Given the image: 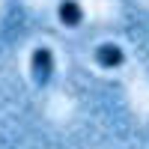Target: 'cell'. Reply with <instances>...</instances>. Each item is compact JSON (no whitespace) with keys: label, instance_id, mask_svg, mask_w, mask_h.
Here are the masks:
<instances>
[{"label":"cell","instance_id":"obj_3","mask_svg":"<svg viewBox=\"0 0 149 149\" xmlns=\"http://www.w3.org/2000/svg\"><path fill=\"white\" fill-rule=\"evenodd\" d=\"M60 21H63L66 27H78L84 21V9H81L78 0H63V3H60Z\"/></svg>","mask_w":149,"mask_h":149},{"label":"cell","instance_id":"obj_1","mask_svg":"<svg viewBox=\"0 0 149 149\" xmlns=\"http://www.w3.org/2000/svg\"><path fill=\"white\" fill-rule=\"evenodd\" d=\"M30 69H33L36 84L45 86L48 81H51V74H54V54H51V48H36L33 60H30Z\"/></svg>","mask_w":149,"mask_h":149},{"label":"cell","instance_id":"obj_2","mask_svg":"<svg viewBox=\"0 0 149 149\" xmlns=\"http://www.w3.org/2000/svg\"><path fill=\"white\" fill-rule=\"evenodd\" d=\"M93 57H95V63L102 66V69H119L122 63H125V51H122L119 45H113V42L98 45Z\"/></svg>","mask_w":149,"mask_h":149}]
</instances>
